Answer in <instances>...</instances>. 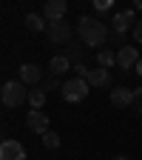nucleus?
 <instances>
[{"instance_id": "1", "label": "nucleus", "mask_w": 142, "mask_h": 160, "mask_svg": "<svg viewBox=\"0 0 142 160\" xmlns=\"http://www.w3.org/2000/svg\"><path fill=\"white\" fill-rule=\"evenodd\" d=\"M77 34H80V40H83V46H105V40H108V26H105L99 17L83 14V17L77 20Z\"/></svg>"}, {"instance_id": "2", "label": "nucleus", "mask_w": 142, "mask_h": 160, "mask_svg": "<svg viewBox=\"0 0 142 160\" xmlns=\"http://www.w3.org/2000/svg\"><path fill=\"white\" fill-rule=\"evenodd\" d=\"M29 94L31 92L26 89V83H20V80H6L3 89H0V100H3V106H9V109L23 106L29 100Z\"/></svg>"}, {"instance_id": "3", "label": "nucleus", "mask_w": 142, "mask_h": 160, "mask_svg": "<svg viewBox=\"0 0 142 160\" xmlns=\"http://www.w3.org/2000/svg\"><path fill=\"white\" fill-rule=\"evenodd\" d=\"M88 83L83 77H71V80H63V89H60V94H63V100H68V103H80V100H85L88 94Z\"/></svg>"}, {"instance_id": "4", "label": "nucleus", "mask_w": 142, "mask_h": 160, "mask_svg": "<svg viewBox=\"0 0 142 160\" xmlns=\"http://www.w3.org/2000/svg\"><path fill=\"white\" fill-rule=\"evenodd\" d=\"M74 26L71 23H66V20H60V23H48V29H46V34H48V40L51 43H57V46H68L71 43V37H74Z\"/></svg>"}, {"instance_id": "5", "label": "nucleus", "mask_w": 142, "mask_h": 160, "mask_svg": "<svg viewBox=\"0 0 142 160\" xmlns=\"http://www.w3.org/2000/svg\"><path fill=\"white\" fill-rule=\"evenodd\" d=\"M66 12H68V3H66V0H48L40 14H43L48 23H60V20H66Z\"/></svg>"}, {"instance_id": "6", "label": "nucleus", "mask_w": 142, "mask_h": 160, "mask_svg": "<svg viewBox=\"0 0 142 160\" xmlns=\"http://www.w3.org/2000/svg\"><path fill=\"white\" fill-rule=\"evenodd\" d=\"M131 26H136V17H134V9H125V12H117L111 17V32L114 34H125Z\"/></svg>"}, {"instance_id": "7", "label": "nucleus", "mask_w": 142, "mask_h": 160, "mask_svg": "<svg viewBox=\"0 0 142 160\" xmlns=\"http://www.w3.org/2000/svg\"><path fill=\"white\" fill-rule=\"evenodd\" d=\"M136 63H139V52H136V46H122V49L117 52V66H119V69L131 72V69H136Z\"/></svg>"}, {"instance_id": "8", "label": "nucleus", "mask_w": 142, "mask_h": 160, "mask_svg": "<svg viewBox=\"0 0 142 160\" xmlns=\"http://www.w3.org/2000/svg\"><path fill=\"white\" fill-rule=\"evenodd\" d=\"M26 126L31 129V132H37L40 137H43L51 126H48V114H43V112H37V109H31L29 114H26Z\"/></svg>"}, {"instance_id": "9", "label": "nucleus", "mask_w": 142, "mask_h": 160, "mask_svg": "<svg viewBox=\"0 0 142 160\" xmlns=\"http://www.w3.org/2000/svg\"><path fill=\"white\" fill-rule=\"evenodd\" d=\"M0 160H26V149L17 140H3L0 143Z\"/></svg>"}, {"instance_id": "10", "label": "nucleus", "mask_w": 142, "mask_h": 160, "mask_svg": "<svg viewBox=\"0 0 142 160\" xmlns=\"http://www.w3.org/2000/svg\"><path fill=\"white\" fill-rule=\"evenodd\" d=\"M20 83H26V86L40 83L43 86V69H40L37 63H23L20 66Z\"/></svg>"}, {"instance_id": "11", "label": "nucleus", "mask_w": 142, "mask_h": 160, "mask_svg": "<svg viewBox=\"0 0 142 160\" xmlns=\"http://www.w3.org/2000/svg\"><path fill=\"white\" fill-rule=\"evenodd\" d=\"M111 106H114V109H125V106H134V89L117 86V89L111 92Z\"/></svg>"}, {"instance_id": "12", "label": "nucleus", "mask_w": 142, "mask_h": 160, "mask_svg": "<svg viewBox=\"0 0 142 160\" xmlns=\"http://www.w3.org/2000/svg\"><path fill=\"white\" fill-rule=\"evenodd\" d=\"M68 69H74V63L66 57V54H57V57H51V63H48V72H51V77H60V74H66Z\"/></svg>"}, {"instance_id": "13", "label": "nucleus", "mask_w": 142, "mask_h": 160, "mask_svg": "<svg viewBox=\"0 0 142 160\" xmlns=\"http://www.w3.org/2000/svg\"><path fill=\"white\" fill-rule=\"evenodd\" d=\"M85 83L88 86H108L111 83V72L108 69H91L85 74Z\"/></svg>"}, {"instance_id": "14", "label": "nucleus", "mask_w": 142, "mask_h": 160, "mask_svg": "<svg viewBox=\"0 0 142 160\" xmlns=\"http://www.w3.org/2000/svg\"><path fill=\"white\" fill-rule=\"evenodd\" d=\"M23 23H26V29L29 32H43V29H48V20L43 17V14H26V20H23Z\"/></svg>"}, {"instance_id": "15", "label": "nucleus", "mask_w": 142, "mask_h": 160, "mask_svg": "<svg viewBox=\"0 0 142 160\" xmlns=\"http://www.w3.org/2000/svg\"><path fill=\"white\" fill-rule=\"evenodd\" d=\"M46 89L40 86V89H34L31 94H29V103H31V109H37V112H43V106H46Z\"/></svg>"}, {"instance_id": "16", "label": "nucleus", "mask_w": 142, "mask_h": 160, "mask_svg": "<svg viewBox=\"0 0 142 160\" xmlns=\"http://www.w3.org/2000/svg\"><path fill=\"white\" fill-rule=\"evenodd\" d=\"M97 63H99V69H111V66L117 63V54H114L111 49H99V52H97Z\"/></svg>"}, {"instance_id": "17", "label": "nucleus", "mask_w": 142, "mask_h": 160, "mask_svg": "<svg viewBox=\"0 0 142 160\" xmlns=\"http://www.w3.org/2000/svg\"><path fill=\"white\" fill-rule=\"evenodd\" d=\"M83 52H85V49H83V43H68V52H66V57H68L71 63L77 66V63H83Z\"/></svg>"}, {"instance_id": "18", "label": "nucleus", "mask_w": 142, "mask_h": 160, "mask_svg": "<svg viewBox=\"0 0 142 160\" xmlns=\"http://www.w3.org/2000/svg\"><path fill=\"white\" fill-rule=\"evenodd\" d=\"M43 146H46V149H57V146H60V134H57L54 129H48V132L43 134Z\"/></svg>"}, {"instance_id": "19", "label": "nucleus", "mask_w": 142, "mask_h": 160, "mask_svg": "<svg viewBox=\"0 0 142 160\" xmlns=\"http://www.w3.org/2000/svg\"><path fill=\"white\" fill-rule=\"evenodd\" d=\"M43 89H46V92H60L63 86H60L57 77H48V80H43Z\"/></svg>"}, {"instance_id": "20", "label": "nucleus", "mask_w": 142, "mask_h": 160, "mask_svg": "<svg viewBox=\"0 0 142 160\" xmlns=\"http://www.w3.org/2000/svg\"><path fill=\"white\" fill-rule=\"evenodd\" d=\"M134 112H136V114H142V86H139V89H134Z\"/></svg>"}, {"instance_id": "21", "label": "nucleus", "mask_w": 142, "mask_h": 160, "mask_svg": "<svg viewBox=\"0 0 142 160\" xmlns=\"http://www.w3.org/2000/svg\"><path fill=\"white\" fill-rule=\"evenodd\" d=\"M94 9H97V12H108V9H111V0H97Z\"/></svg>"}, {"instance_id": "22", "label": "nucleus", "mask_w": 142, "mask_h": 160, "mask_svg": "<svg viewBox=\"0 0 142 160\" xmlns=\"http://www.w3.org/2000/svg\"><path fill=\"white\" fill-rule=\"evenodd\" d=\"M134 40L142 43V20H136V26H134Z\"/></svg>"}, {"instance_id": "23", "label": "nucleus", "mask_w": 142, "mask_h": 160, "mask_svg": "<svg viewBox=\"0 0 142 160\" xmlns=\"http://www.w3.org/2000/svg\"><path fill=\"white\" fill-rule=\"evenodd\" d=\"M136 74L142 77V57H139V63H136Z\"/></svg>"}, {"instance_id": "24", "label": "nucleus", "mask_w": 142, "mask_h": 160, "mask_svg": "<svg viewBox=\"0 0 142 160\" xmlns=\"http://www.w3.org/2000/svg\"><path fill=\"white\" fill-rule=\"evenodd\" d=\"M111 160H128V157H125V154H117V157H111Z\"/></svg>"}, {"instance_id": "25", "label": "nucleus", "mask_w": 142, "mask_h": 160, "mask_svg": "<svg viewBox=\"0 0 142 160\" xmlns=\"http://www.w3.org/2000/svg\"><path fill=\"white\" fill-rule=\"evenodd\" d=\"M136 9H139V12H142V0H136Z\"/></svg>"}]
</instances>
